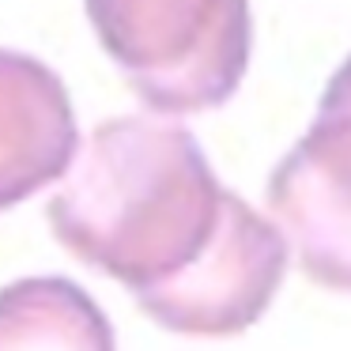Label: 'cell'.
Segmentation results:
<instances>
[{"label":"cell","instance_id":"1","mask_svg":"<svg viewBox=\"0 0 351 351\" xmlns=\"http://www.w3.org/2000/svg\"><path fill=\"white\" fill-rule=\"evenodd\" d=\"M46 219L87 268L117 280L159 328L227 340L287 276V238L215 178L170 117H110L80 144Z\"/></svg>","mask_w":351,"mask_h":351},{"label":"cell","instance_id":"2","mask_svg":"<svg viewBox=\"0 0 351 351\" xmlns=\"http://www.w3.org/2000/svg\"><path fill=\"white\" fill-rule=\"evenodd\" d=\"M99 46L159 117L208 114L250 72V0H84Z\"/></svg>","mask_w":351,"mask_h":351},{"label":"cell","instance_id":"3","mask_svg":"<svg viewBox=\"0 0 351 351\" xmlns=\"http://www.w3.org/2000/svg\"><path fill=\"white\" fill-rule=\"evenodd\" d=\"M268 212L317 287L351 295V110L317 117L268 178Z\"/></svg>","mask_w":351,"mask_h":351},{"label":"cell","instance_id":"4","mask_svg":"<svg viewBox=\"0 0 351 351\" xmlns=\"http://www.w3.org/2000/svg\"><path fill=\"white\" fill-rule=\"evenodd\" d=\"M80 152L76 110L46 61L0 49V212L69 174Z\"/></svg>","mask_w":351,"mask_h":351},{"label":"cell","instance_id":"5","mask_svg":"<svg viewBox=\"0 0 351 351\" xmlns=\"http://www.w3.org/2000/svg\"><path fill=\"white\" fill-rule=\"evenodd\" d=\"M0 351H117V336L76 280L23 276L0 287Z\"/></svg>","mask_w":351,"mask_h":351},{"label":"cell","instance_id":"6","mask_svg":"<svg viewBox=\"0 0 351 351\" xmlns=\"http://www.w3.org/2000/svg\"><path fill=\"white\" fill-rule=\"evenodd\" d=\"M321 102H325V106H343V110H351V57L332 72L328 87L321 91Z\"/></svg>","mask_w":351,"mask_h":351}]
</instances>
